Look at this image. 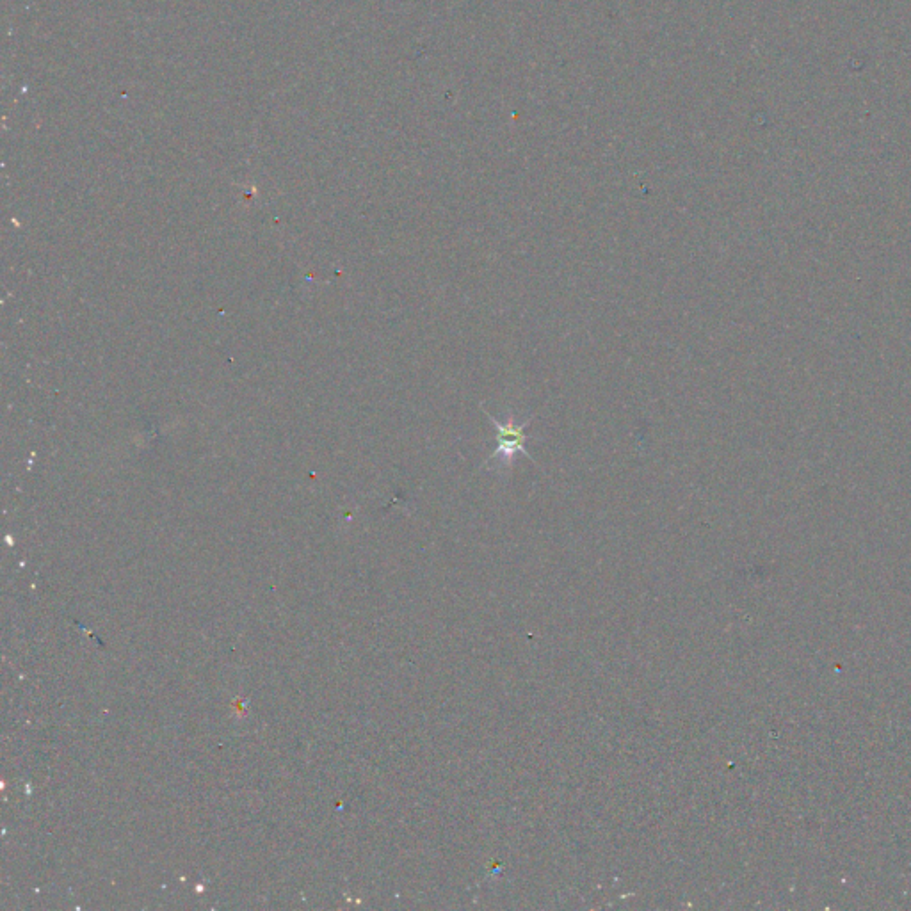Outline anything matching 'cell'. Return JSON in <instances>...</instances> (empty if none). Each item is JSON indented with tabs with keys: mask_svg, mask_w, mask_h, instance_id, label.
<instances>
[{
	"mask_svg": "<svg viewBox=\"0 0 911 911\" xmlns=\"http://www.w3.org/2000/svg\"><path fill=\"white\" fill-rule=\"evenodd\" d=\"M483 412L490 420L493 428L497 429V449L490 454V458L486 460V465H490L492 461H499L500 468H509L513 465V461H515L518 454H524L525 458L534 461V456H531L525 449V442H527L525 429L531 426L533 417L525 419L524 422H518V420L509 415L508 419L500 422L499 419L493 417L492 413L486 412L484 408Z\"/></svg>",
	"mask_w": 911,
	"mask_h": 911,
	"instance_id": "obj_1",
	"label": "cell"
}]
</instances>
